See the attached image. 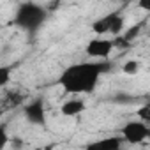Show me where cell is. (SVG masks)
I'll return each instance as SVG.
<instances>
[{"label": "cell", "mask_w": 150, "mask_h": 150, "mask_svg": "<svg viewBox=\"0 0 150 150\" xmlns=\"http://www.w3.org/2000/svg\"><path fill=\"white\" fill-rule=\"evenodd\" d=\"M111 69L110 62H81L67 67L62 76H60V85L65 88V92L81 96V94H90L96 90L99 80L104 72Z\"/></svg>", "instance_id": "cell-1"}, {"label": "cell", "mask_w": 150, "mask_h": 150, "mask_svg": "<svg viewBox=\"0 0 150 150\" xmlns=\"http://www.w3.org/2000/svg\"><path fill=\"white\" fill-rule=\"evenodd\" d=\"M46 18H48V13H46V9L42 6L27 2V4H21L18 7V11L14 14V23L23 30L35 32L37 28L42 27Z\"/></svg>", "instance_id": "cell-2"}, {"label": "cell", "mask_w": 150, "mask_h": 150, "mask_svg": "<svg viewBox=\"0 0 150 150\" xmlns=\"http://www.w3.org/2000/svg\"><path fill=\"white\" fill-rule=\"evenodd\" d=\"M148 134H150V131H148V124L146 122H143V120H132V122H129V124H125L122 127L120 138L124 141H127V143L138 145V143L146 141Z\"/></svg>", "instance_id": "cell-3"}, {"label": "cell", "mask_w": 150, "mask_h": 150, "mask_svg": "<svg viewBox=\"0 0 150 150\" xmlns=\"http://www.w3.org/2000/svg\"><path fill=\"white\" fill-rule=\"evenodd\" d=\"M122 28H124V18L120 14H117V13L103 16L101 20H97L92 25V30L96 34H99V35H103V34H113V35H117V34L122 32Z\"/></svg>", "instance_id": "cell-4"}, {"label": "cell", "mask_w": 150, "mask_h": 150, "mask_svg": "<svg viewBox=\"0 0 150 150\" xmlns=\"http://www.w3.org/2000/svg\"><path fill=\"white\" fill-rule=\"evenodd\" d=\"M115 50V41L113 39H104V37H97L87 42L85 53L88 57L94 58H106L111 55V51Z\"/></svg>", "instance_id": "cell-5"}, {"label": "cell", "mask_w": 150, "mask_h": 150, "mask_svg": "<svg viewBox=\"0 0 150 150\" xmlns=\"http://www.w3.org/2000/svg\"><path fill=\"white\" fill-rule=\"evenodd\" d=\"M25 118L34 124V125H46V110H44V101L42 99H34L30 101L25 110Z\"/></svg>", "instance_id": "cell-6"}, {"label": "cell", "mask_w": 150, "mask_h": 150, "mask_svg": "<svg viewBox=\"0 0 150 150\" xmlns=\"http://www.w3.org/2000/svg\"><path fill=\"white\" fill-rule=\"evenodd\" d=\"M122 143H124V139L120 136H106V138L90 141L85 146V150H120Z\"/></svg>", "instance_id": "cell-7"}, {"label": "cell", "mask_w": 150, "mask_h": 150, "mask_svg": "<svg viewBox=\"0 0 150 150\" xmlns=\"http://www.w3.org/2000/svg\"><path fill=\"white\" fill-rule=\"evenodd\" d=\"M85 110H87L85 101L78 97V99H69V101H65V103L62 104V108H60V113H62L64 117H78V115H81Z\"/></svg>", "instance_id": "cell-8"}, {"label": "cell", "mask_w": 150, "mask_h": 150, "mask_svg": "<svg viewBox=\"0 0 150 150\" xmlns=\"http://www.w3.org/2000/svg\"><path fill=\"white\" fill-rule=\"evenodd\" d=\"M141 69V64L138 60H127L124 65H122V72L124 74H129V76H132V74H138Z\"/></svg>", "instance_id": "cell-9"}, {"label": "cell", "mask_w": 150, "mask_h": 150, "mask_svg": "<svg viewBox=\"0 0 150 150\" xmlns=\"http://www.w3.org/2000/svg\"><path fill=\"white\" fill-rule=\"evenodd\" d=\"M11 81V67L9 65H0V88L6 87Z\"/></svg>", "instance_id": "cell-10"}, {"label": "cell", "mask_w": 150, "mask_h": 150, "mask_svg": "<svg viewBox=\"0 0 150 150\" xmlns=\"http://www.w3.org/2000/svg\"><path fill=\"white\" fill-rule=\"evenodd\" d=\"M11 143V136L7 132V127L4 124H0V150H4Z\"/></svg>", "instance_id": "cell-11"}, {"label": "cell", "mask_w": 150, "mask_h": 150, "mask_svg": "<svg viewBox=\"0 0 150 150\" xmlns=\"http://www.w3.org/2000/svg\"><path fill=\"white\" fill-rule=\"evenodd\" d=\"M139 118H143V122L148 120V106H143V108L139 110Z\"/></svg>", "instance_id": "cell-12"}]
</instances>
